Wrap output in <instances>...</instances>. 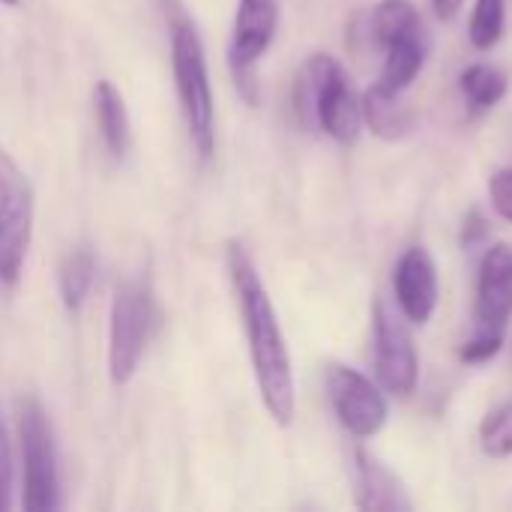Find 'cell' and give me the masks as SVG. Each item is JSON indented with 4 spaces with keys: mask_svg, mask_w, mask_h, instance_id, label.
Masks as SVG:
<instances>
[{
    "mask_svg": "<svg viewBox=\"0 0 512 512\" xmlns=\"http://www.w3.org/2000/svg\"><path fill=\"white\" fill-rule=\"evenodd\" d=\"M228 276L237 297V309L243 318V330L249 339L252 372L261 390V402L276 426L288 429L297 414V387H294V366L291 351L273 309V300L258 276V267L243 243H228Z\"/></svg>",
    "mask_w": 512,
    "mask_h": 512,
    "instance_id": "6da1fadb",
    "label": "cell"
},
{
    "mask_svg": "<svg viewBox=\"0 0 512 512\" xmlns=\"http://www.w3.org/2000/svg\"><path fill=\"white\" fill-rule=\"evenodd\" d=\"M159 6L168 24L171 69H174V87H177L183 117H186L192 144L198 147V156L210 159L216 150V102H213L204 42L198 36V27L189 9L180 0H159Z\"/></svg>",
    "mask_w": 512,
    "mask_h": 512,
    "instance_id": "7a4b0ae2",
    "label": "cell"
},
{
    "mask_svg": "<svg viewBox=\"0 0 512 512\" xmlns=\"http://www.w3.org/2000/svg\"><path fill=\"white\" fill-rule=\"evenodd\" d=\"M294 111L306 129H321L336 144H354L363 129V102L351 75L333 54H312L294 81Z\"/></svg>",
    "mask_w": 512,
    "mask_h": 512,
    "instance_id": "3957f363",
    "label": "cell"
},
{
    "mask_svg": "<svg viewBox=\"0 0 512 512\" xmlns=\"http://www.w3.org/2000/svg\"><path fill=\"white\" fill-rule=\"evenodd\" d=\"M156 300L141 279H123L111 297V324H108V372L117 387L129 384L138 372V363L147 351V342L156 327Z\"/></svg>",
    "mask_w": 512,
    "mask_h": 512,
    "instance_id": "277c9868",
    "label": "cell"
},
{
    "mask_svg": "<svg viewBox=\"0 0 512 512\" xmlns=\"http://www.w3.org/2000/svg\"><path fill=\"white\" fill-rule=\"evenodd\" d=\"M18 441L24 462V510L48 512L60 507V477L54 432L45 408L36 399L18 405Z\"/></svg>",
    "mask_w": 512,
    "mask_h": 512,
    "instance_id": "5b68a950",
    "label": "cell"
},
{
    "mask_svg": "<svg viewBox=\"0 0 512 512\" xmlns=\"http://www.w3.org/2000/svg\"><path fill=\"white\" fill-rule=\"evenodd\" d=\"M372 342H375V378L384 393L411 396L420 381V354L411 336V324L402 312L390 309L384 297L372 300Z\"/></svg>",
    "mask_w": 512,
    "mask_h": 512,
    "instance_id": "8992f818",
    "label": "cell"
},
{
    "mask_svg": "<svg viewBox=\"0 0 512 512\" xmlns=\"http://www.w3.org/2000/svg\"><path fill=\"white\" fill-rule=\"evenodd\" d=\"M324 381H327L330 408L351 438L369 441L387 426L390 408H387V396L381 384H375L360 369H351L345 363L327 366Z\"/></svg>",
    "mask_w": 512,
    "mask_h": 512,
    "instance_id": "52a82bcc",
    "label": "cell"
},
{
    "mask_svg": "<svg viewBox=\"0 0 512 512\" xmlns=\"http://www.w3.org/2000/svg\"><path fill=\"white\" fill-rule=\"evenodd\" d=\"M276 30H279V3L276 0H240L237 15H234L228 57H231L237 87L246 93L249 102H258L255 66L273 45Z\"/></svg>",
    "mask_w": 512,
    "mask_h": 512,
    "instance_id": "ba28073f",
    "label": "cell"
},
{
    "mask_svg": "<svg viewBox=\"0 0 512 512\" xmlns=\"http://www.w3.org/2000/svg\"><path fill=\"white\" fill-rule=\"evenodd\" d=\"M393 294H396V306L405 315L408 324L414 327H426L438 309V267L435 258L429 255V249L423 246H411L402 252V258L396 261L393 270Z\"/></svg>",
    "mask_w": 512,
    "mask_h": 512,
    "instance_id": "9c48e42d",
    "label": "cell"
},
{
    "mask_svg": "<svg viewBox=\"0 0 512 512\" xmlns=\"http://www.w3.org/2000/svg\"><path fill=\"white\" fill-rule=\"evenodd\" d=\"M512 318V246L492 243L486 246L477 270V297L474 321L477 327L507 330Z\"/></svg>",
    "mask_w": 512,
    "mask_h": 512,
    "instance_id": "30bf717a",
    "label": "cell"
},
{
    "mask_svg": "<svg viewBox=\"0 0 512 512\" xmlns=\"http://www.w3.org/2000/svg\"><path fill=\"white\" fill-rule=\"evenodd\" d=\"M351 480H354V504L366 512H411L414 501L405 483L372 453L354 450L351 456Z\"/></svg>",
    "mask_w": 512,
    "mask_h": 512,
    "instance_id": "8fae6325",
    "label": "cell"
},
{
    "mask_svg": "<svg viewBox=\"0 0 512 512\" xmlns=\"http://www.w3.org/2000/svg\"><path fill=\"white\" fill-rule=\"evenodd\" d=\"M33 237V192L0 195V282L15 285Z\"/></svg>",
    "mask_w": 512,
    "mask_h": 512,
    "instance_id": "7c38bea8",
    "label": "cell"
},
{
    "mask_svg": "<svg viewBox=\"0 0 512 512\" xmlns=\"http://www.w3.org/2000/svg\"><path fill=\"white\" fill-rule=\"evenodd\" d=\"M381 51H384V66H381V75L375 84L390 90V93H408V87L417 81V75L423 72V66L429 60L432 39L426 30H420V33H411V36L390 42Z\"/></svg>",
    "mask_w": 512,
    "mask_h": 512,
    "instance_id": "4fadbf2b",
    "label": "cell"
},
{
    "mask_svg": "<svg viewBox=\"0 0 512 512\" xmlns=\"http://www.w3.org/2000/svg\"><path fill=\"white\" fill-rule=\"evenodd\" d=\"M405 93H390L378 84H372L360 102H363V123L372 129V135H378L381 141H402L414 132L417 117L411 111V105L402 102Z\"/></svg>",
    "mask_w": 512,
    "mask_h": 512,
    "instance_id": "5bb4252c",
    "label": "cell"
},
{
    "mask_svg": "<svg viewBox=\"0 0 512 512\" xmlns=\"http://www.w3.org/2000/svg\"><path fill=\"white\" fill-rule=\"evenodd\" d=\"M93 111H96V123H99V132H102V141H105L108 153L120 159L129 150L132 126H129V111H126V102H123V93L108 78L96 81Z\"/></svg>",
    "mask_w": 512,
    "mask_h": 512,
    "instance_id": "9a60e30c",
    "label": "cell"
},
{
    "mask_svg": "<svg viewBox=\"0 0 512 512\" xmlns=\"http://www.w3.org/2000/svg\"><path fill=\"white\" fill-rule=\"evenodd\" d=\"M459 90H462V96H465V102H468V108L474 114H486V111H492V108H498L504 102V96L510 90V81L492 63H471L459 75Z\"/></svg>",
    "mask_w": 512,
    "mask_h": 512,
    "instance_id": "2e32d148",
    "label": "cell"
},
{
    "mask_svg": "<svg viewBox=\"0 0 512 512\" xmlns=\"http://www.w3.org/2000/svg\"><path fill=\"white\" fill-rule=\"evenodd\" d=\"M369 30H372V39L378 42V48H387L390 42L411 36V33H420L426 27H423L420 9L414 0H381L372 9Z\"/></svg>",
    "mask_w": 512,
    "mask_h": 512,
    "instance_id": "e0dca14e",
    "label": "cell"
},
{
    "mask_svg": "<svg viewBox=\"0 0 512 512\" xmlns=\"http://www.w3.org/2000/svg\"><path fill=\"white\" fill-rule=\"evenodd\" d=\"M93 279H96V258H93L90 249H75L72 255H66V261L60 264L57 282H60L63 306L69 312H78L87 303Z\"/></svg>",
    "mask_w": 512,
    "mask_h": 512,
    "instance_id": "ac0fdd59",
    "label": "cell"
},
{
    "mask_svg": "<svg viewBox=\"0 0 512 512\" xmlns=\"http://www.w3.org/2000/svg\"><path fill=\"white\" fill-rule=\"evenodd\" d=\"M507 30V0H474L468 39L477 51H492Z\"/></svg>",
    "mask_w": 512,
    "mask_h": 512,
    "instance_id": "d6986e66",
    "label": "cell"
},
{
    "mask_svg": "<svg viewBox=\"0 0 512 512\" xmlns=\"http://www.w3.org/2000/svg\"><path fill=\"white\" fill-rule=\"evenodd\" d=\"M480 447L492 459H510L512 456V399L495 405L483 423H480Z\"/></svg>",
    "mask_w": 512,
    "mask_h": 512,
    "instance_id": "ffe728a7",
    "label": "cell"
},
{
    "mask_svg": "<svg viewBox=\"0 0 512 512\" xmlns=\"http://www.w3.org/2000/svg\"><path fill=\"white\" fill-rule=\"evenodd\" d=\"M504 342H507V330H498V327H474V333L459 348V360L468 363V366L489 363V360H495L504 351Z\"/></svg>",
    "mask_w": 512,
    "mask_h": 512,
    "instance_id": "44dd1931",
    "label": "cell"
},
{
    "mask_svg": "<svg viewBox=\"0 0 512 512\" xmlns=\"http://www.w3.org/2000/svg\"><path fill=\"white\" fill-rule=\"evenodd\" d=\"M489 198H492V207L495 213L510 222L512 225V165L498 168L492 177H489Z\"/></svg>",
    "mask_w": 512,
    "mask_h": 512,
    "instance_id": "7402d4cb",
    "label": "cell"
},
{
    "mask_svg": "<svg viewBox=\"0 0 512 512\" xmlns=\"http://www.w3.org/2000/svg\"><path fill=\"white\" fill-rule=\"evenodd\" d=\"M9 492H12V447H9V432L0 423V512L9 507Z\"/></svg>",
    "mask_w": 512,
    "mask_h": 512,
    "instance_id": "603a6c76",
    "label": "cell"
},
{
    "mask_svg": "<svg viewBox=\"0 0 512 512\" xmlns=\"http://www.w3.org/2000/svg\"><path fill=\"white\" fill-rule=\"evenodd\" d=\"M21 189H30L24 171L15 165V159L0 147V195L6 192H21Z\"/></svg>",
    "mask_w": 512,
    "mask_h": 512,
    "instance_id": "cb8c5ba5",
    "label": "cell"
},
{
    "mask_svg": "<svg viewBox=\"0 0 512 512\" xmlns=\"http://www.w3.org/2000/svg\"><path fill=\"white\" fill-rule=\"evenodd\" d=\"M486 237H489V222H486V216L474 207V210L465 216V225H462V246H465V249H474V246H480Z\"/></svg>",
    "mask_w": 512,
    "mask_h": 512,
    "instance_id": "d4e9b609",
    "label": "cell"
},
{
    "mask_svg": "<svg viewBox=\"0 0 512 512\" xmlns=\"http://www.w3.org/2000/svg\"><path fill=\"white\" fill-rule=\"evenodd\" d=\"M429 6L435 9V15H438L441 21H453V18L462 12L465 0H429Z\"/></svg>",
    "mask_w": 512,
    "mask_h": 512,
    "instance_id": "484cf974",
    "label": "cell"
},
{
    "mask_svg": "<svg viewBox=\"0 0 512 512\" xmlns=\"http://www.w3.org/2000/svg\"><path fill=\"white\" fill-rule=\"evenodd\" d=\"M0 3H6V6H18L21 0H0Z\"/></svg>",
    "mask_w": 512,
    "mask_h": 512,
    "instance_id": "4316f807",
    "label": "cell"
}]
</instances>
